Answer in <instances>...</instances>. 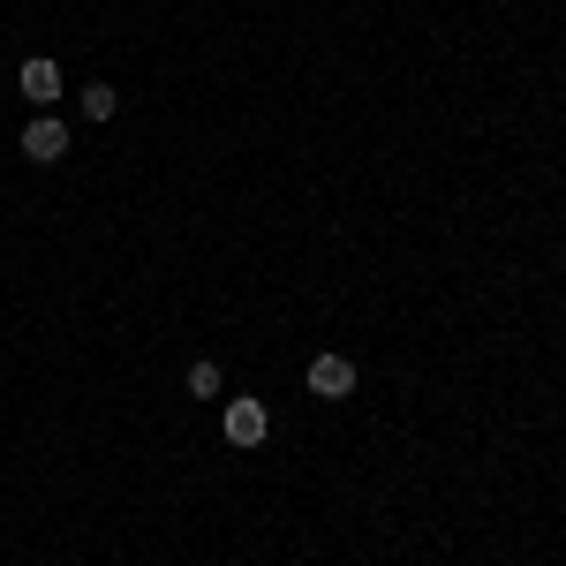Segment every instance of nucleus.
Returning <instances> with one entry per match:
<instances>
[{
    "label": "nucleus",
    "mask_w": 566,
    "mask_h": 566,
    "mask_svg": "<svg viewBox=\"0 0 566 566\" xmlns=\"http://www.w3.org/2000/svg\"><path fill=\"white\" fill-rule=\"evenodd\" d=\"M189 392H197V400H219V363H212V355L189 363Z\"/></svg>",
    "instance_id": "6"
},
{
    "label": "nucleus",
    "mask_w": 566,
    "mask_h": 566,
    "mask_svg": "<svg viewBox=\"0 0 566 566\" xmlns=\"http://www.w3.org/2000/svg\"><path fill=\"white\" fill-rule=\"evenodd\" d=\"M114 114H122L114 84H84V122H114Z\"/></svg>",
    "instance_id": "5"
},
{
    "label": "nucleus",
    "mask_w": 566,
    "mask_h": 566,
    "mask_svg": "<svg viewBox=\"0 0 566 566\" xmlns=\"http://www.w3.org/2000/svg\"><path fill=\"white\" fill-rule=\"evenodd\" d=\"M15 84H23V98H31V106H53V98H61V61H23V76H15Z\"/></svg>",
    "instance_id": "4"
},
{
    "label": "nucleus",
    "mask_w": 566,
    "mask_h": 566,
    "mask_svg": "<svg viewBox=\"0 0 566 566\" xmlns=\"http://www.w3.org/2000/svg\"><path fill=\"white\" fill-rule=\"evenodd\" d=\"M310 392H317V400H348V392H355V363H348V355H333V348L310 355Z\"/></svg>",
    "instance_id": "2"
},
{
    "label": "nucleus",
    "mask_w": 566,
    "mask_h": 566,
    "mask_svg": "<svg viewBox=\"0 0 566 566\" xmlns=\"http://www.w3.org/2000/svg\"><path fill=\"white\" fill-rule=\"evenodd\" d=\"M61 151H69V122H61V114H39V122H23V159L53 167Z\"/></svg>",
    "instance_id": "3"
},
{
    "label": "nucleus",
    "mask_w": 566,
    "mask_h": 566,
    "mask_svg": "<svg viewBox=\"0 0 566 566\" xmlns=\"http://www.w3.org/2000/svg\"><path fill=\"white\" fill-rule=\"evenodd\" d=\"M219 431H227V446H264V431H272V416H264V400H227V416H219Z\"/></svg>",
    "instance_id": "1"
}]
</instances>
